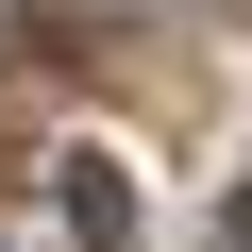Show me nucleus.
Segmentation results:
<instances>
[{"label": "nucleus", "mask_w": 252, "mask_h": 252, "mask_svg": "<svg viewBox=\"0 0 252 252\" xmlns=\"http://www.w3.org/2000/svg\"><path fill=\"white\" fill-rule=\"evenodd\" d=\"M51 202H67V252H135V185H118V152H51Z\"/></svg>", "instance_id": "nucleus-1"}, {"label": "nucleus", "mask_w": 252, "mask_h": 252, "mask_svg": "<svg viewBox=\"0 0 252 252\" xmlns=\"http://www.w3.org/2000/svg\"><path fill=\"white\" fill-rule=\"evenodd\" d=\"M202 252H252V185H235V202H219V219H202Z\"/></svg>", "instance_id": "nucleus-2"}]
</instances>
